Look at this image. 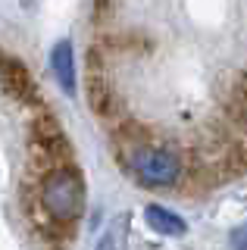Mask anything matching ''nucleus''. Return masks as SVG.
<instances>
[{"label":"nucleus","mask_w":247,"mask_h":250,"mask_svg":"<svg viewBox=\"0 0 247 250\" xmlns=\"http://www.w3.org/2000/svg\"><path fill=\"white\" fill-rule=\"evenodd\" d=\"M41 200L57 222L79 219L84 213V182H82L79 169H72V166L50 169L41 188Z\"/></svg>","instance_id":"obj_2"},{"label":"nucleus","mask_w":247,"mask_h":250,"mask_svg":"<svg viewBox=\"0 0 247 250\" xmlns=\"http://www.w3.org/2000/svg\"><path fill=\"white\" fill-rule=\"evenodd\" d=\"M125 166L138 178V185L144 188H172L185 175L182 156L169 150V147H157V144H135L125 153Z\"/></svg>","instance_id":"obj_1"},{"label":"nucleus","mask_w":247,"mask_h":250,"mask_svg":"<svg viewBox=\"0 0 247 250\" xmlns=\"http://www.w3.org/2000/svg\"><path fill=\"white\" fill-rule=\"evenodd\" d=\"M238 97H241V100H247V72H244V78H241V88H238Z\"/></svg>","instance_id":"obj_7"},{"label":"nucleus","mask_w":247,"mask_h":250,"mask_svg":"<svg viewBox=\"0 0 247 250\" xmlns=\"http://www.w3.org/2000/svg\"><path fill=\"white\" fill-rule=\"evenodd\" d=\"M144 219H147V225H150L153 231H157V234H166V238H182V234L188 231L185 219L179 213H172L169 207H163V203H147Z\"/></svg>","instance_id":"obj_4"},{"label":"nucleus","mask_w":247,"mask_h":250,"mask_svg":"<svg viewBox=\"0 0 247 250\" xmlns=\"http://www.w3.org/2000/svg\"><path fill=\"white\" fill-rule=\"evenodd\" d=\"M228 247L231 250H247V222L228 231Z\"/></svg>","instance_id":"obj_5"},{"label":"nucleus","mask_w":247,"mask_h":250,"mask_svg":"<svg viewBox=\"0 0 247 250\" xmlns=\"http://www.w3.org/2000/svg\"><path fill=\"white\" fill-rule=\"evenodd\" d=\"M116 238H119V225H113V229L103 234V241H100L97 250H116V247H119V241H116Z\"/></svg>","instance_id":"obj_6"},{"label":"nucleus","mask_w":247,"mask_h":250,"mask_svg":"<svg viewBox=\"0 0 247 250\" xmlns=\"http://www.w3.org/2000/svg\"><path fill=\"white\" fill-rule=\"evenodd\" d=\"M50 66H53V75H57L60 88L66 94H75V50H72V41H57L53 44Z\"/></svg>","instance_id":"obj_3"}]
</instances>
